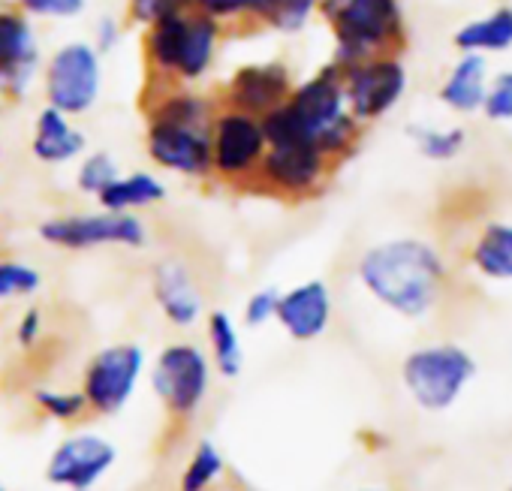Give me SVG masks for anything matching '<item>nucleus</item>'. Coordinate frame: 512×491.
<instances>
[{
	"instance_id": "9",
	"label": "nucleus",
	"mask_w": 512,
	"mask_h": 491,
	"mask_svg": "<svg viewBox=\"0 0 512 491\" xmlns=\"http://www.w3.org/2000/svg\"><path fill=\"white\" fill-rule=\"evenodd\" d=\"M151 383L166 416L187 422L208 395L211 365L196 344H169L154 362Z\"/></svg>"
},
{
	"instance_id": "14",
	"label": "nucleus",
	"mask_w": 512,
	"mask_h": 491,
	"mask_svg": "<svg viewBox=\"0 0 512 491\" xmlns=\"http://www.w3.org/2000/svg\"><path fill=\"white\" fill-rule=\"evenodd\" d=\"M145 356L136 344H115L100 350L82 377V395L91 413H115L121 410L142 374Z\"/></svg>"
},
{
	"instance_id": "24",
	"label": "nucleus",
	"mask_w": 512,
	"mask_h": 491,
	"mask_svg": "<svg viewBox=\"0 0 512 491\" xmlns=\"http://www.w3.org/2000/svg\"><path fill=\"white\" fill-rule=\"evenodd\" d=\"M407 133L419 157L431 163H452L470 145V136L461 124H416Z\"/></svg>"
},
{
	"instance_id": "7",
	"label": "nucleus",
	"mask_w": 512,
	"mask_h": 491,
	"mask_svg": "<svg viewBox=\"0 0 512 491\" xmlns=\"http://www.w3.org/2000/svg\"><path fill=\"white\" fill-rule=\"evenodd\" d=\"M335 172V163L311 142H272L266 148V157L256 172L253 187H260L269 196L287 199V202H302L329 184Z\"/></svg>"
},
{
	"instance_id": "29",
	"label": "nucleus",
	"mask_w": 512,
	"mask_h": 491,
	"mask_svg": "<svg viewBox=\"0 0 512 491\" xmlns=\"http://www.w3.org/2000/svg\"><path fill=\"white\" fill-rule=\"evenodd\" d=\"M266 0H196V10L220 22L223 28L235 25H253Z\"/></svg>"
},
{
	"instance_id": "27",
	"label": "nucleus",
	"mask_w": 512,
	"mask_h": 491,
	"mask_svg": "<svg viewBox=\"0 0 512 491\" xmlns=\"http://www.w3.org/2000/svg\"><path fill=\"white\" fill-rule=\"evenodd\" d=\"M223 467H226V461H223V455L214 449V443L202 440V443L193 449L190 461L184 464L178 488H181V491H208V488L223 476Z\"/></svg>"
},
{
	"instance_id": "19",
	"label": "nucleus",
	"mask_w": 512,
	"mask_h": 491,
	"mask_svg": "<svg viewBox=\"0 0 512 491\" xmlns=\"http://www.w3.org/2000/svg\"><path fill=\"white\" fill-rule=\"evenodd\" d=\"M88 136L82 127L64 115L55 106H43L34 118V133H31V154L46 163V166H64L73 163L85 154Z\"/></svg>"
},
{
	"instance_id": "3",
	"label": "nucleus",
	"mask_w": 512,
	"mask_h": 491,
	"mask_svg": "<svg viewBox=\"0 0 512 491\" xmlns=\"http://www.w3.org/2000/svg\"><path fill=\"white\" fill-rule=\"evenodd\" d=\"M317 16L335 37L332 64L338 67L371 55L401 52L407 43L401 0H320Z\"/></svg>"
},
{
	"instance_id": "16",
	"label": "nucleus",
	"mask_w": 512,
	"mask_h": 491,
	"mask_svg": "<svg viewBox=\"0 0 512 491\" xmlns=\"http://www.w3.org/2000/svg\"><path fill=\"white\" fill-rule=\"evenodd\" d=\"M275 320L296 341H314L332 320V296L323 281H305L290 293H281Z\"/></svg>"
},
{
	"instance_id": "25",
	"label": "nucleus",
	"mask_w": 512,
	"mask_h": 491,
	"mask_svg": "<svg viewBox=\"0 0 512 491\" xmlns=\"http://www.w3.org/2000/svg\"><path fill=\"white\" fill-rule=\"evenodd\" d=\"M208 344H211L214 368L226 380L238 377V371L244 365V353H241L238 329H235V323H232V317L226 311H211L208 314Z\"/></svg>"
},
{
	"instance_id": "36",
	"label": "nucleus",
	"mask_w": 512,
	"mask_h": 491,
	"mask_svg": "<svg viewBox=\"0 0 512 491\" xmlns=\"http://www.w3.org/2000/svg\"><path fill=\"white\" fill-rule=\"evenodd\" d=\"M121 37H124V25H121L118 19L106 16V19H100V22L94 25V40H91V46H94L100 55H106V52H112V49L121 43Z\"/></svg>"
},
{
	"instance_id": "31",
	"label": "nucleus",
	"mask_w": 512,
	"mask_h": 491,
	"mask_svg": "<svg viewBox=\"0 0 512 491\" xmlns=\"http://www.w3.org/2000/svg\"><path fill=\"white\" fill-rule=\"evenodd\" d=\"M40 284H43V278L34 266L19 263V260H0V302L34 296L40 290Z\"/></svg>"
},
{
	"instance_id": "20",
	"label": "nucleus",
	"mask_w": 512,
	"mask_h": 491,
	"mask_svg": "<svg viewBox=\"0 0 512 491\" xmlns=\"http://www.w3.org/2000/svg\"><path fill=\"white\" fill-rule=\"evenodd\" d=\"M491 85V67L482 55H458L437 88V100L452 115H476L485 106Z\"/></svg>"
},
{
	"instance_id": "37",
	"label": "nucleus",
	"mask_w": 512,
	"mask_h": 491,
	"mask_svg": "<svg viewBox=\"0 0 512 491\" xmlns=\"http://www.w3.org/2000/svg\"><path fill=\"white\" fill-rule=\"evenodd\" d=\"M40 332H43V317H40V311H37V308H31V311L19 320L16 338H19V344L28 350V347H34V344H37Z\"/></svg>"
},
{
	"instance_id": "18",
	"label": "nucleus",
	"mask_w": 512,
	"mask_h": 491,
	"mask_svg": "<svg viewBox=\"0 0 512 491\" xmlns=\"http://www.w3.org/2000/svg\"><path fill=\"white\" fill-rule=\"evenodd\" d=\"M223 34H226V28L220 22H214L211 16H205L199 10L187 13V31H184V43H181V55H178L175 85L196 88L214 70Z\"/></svg>"
},
{
	"instance_id": "32",
	"label": "nucleus",
	"mask_w": 512,
	"mask_h": 491,
	"mask_svg": "<svg viewBox=\"0 0 512 491\" xmlns=\"http://www.w3.org/2000/svg\"><path fill=\"white\" fill-rule=\"evenodd\" d=\"M196 10V0H127V22L148 28L163 16H178Z\"/></svg>"
},
{
	"instance_id": "22",
	"label": "nucleus",
	"mask_w": 512,
	"mask_h": 491,
	"mask_svg": "<svg viewBox=\"0 0 512 491\" xmlns=\"http://www.w3.org/2000/svg\"><path fill=\"white\" fill-rule=\"evenodd\" d=\"M166 184L154 175V172H130V175H118L100 196V208L106 211H142V208H154L166 199Z\"/></svg>"
},
{
	"instance_id": "1",
	"label": "nucleus",
	"mask_w": 512,
	"mask_h": 491,
	"mask_svg": "<svg viewBox=\"0 0 512 491\" xmlns=\"http://www.w3.org/2000/svg\"><path fill=\"white\" fill-rule=\"evenodd\" d=\"M272 142H311L335 166L344 163L362 142V124L350 115L338 64L320 67L314 76L296 82L290 100L263 118Z\"/></svg>"
},
{
	"instance_id": "28",
	"label": "nucleus",
	"mask_w": 512,
	"mask_h": 491,
	"mask_svg": "<svg viewBox=\"0 0 512 491\" xmlns=\"http://www.w3.org/2000/svg\"><path fill=\"white\" fill-rule=\"evenodd\" d=\"M118 175H121V166L112 154H106V151L82 154L79 169H76V187L85 196H100Z\"/></svg>"
},
{
	"instance_id": "26",
	"label": "nucleus",
	"mask_w": 512,
	"mask_h": 491,
	"mask_svg": "<svg viewBox=\"0 0 512 491\" xmlns=\"http://www.w3.org/2000/svg\"><path fill=\"white\" fill-rule=\"evenodd\" d=\"M320 10V0H266L256 16V28H269L278 34H302Z\"/></svg>"
},
{
	"instance_id": "33",
	"label": "nucleus",
	"mask_w": 512,
	"mask_h": 491,
	"mask_svg": "<svg viewBox=\"0 0 512 491\" xmlns=\"http://www.w3.org/2000/svg\"><path fill=\"white\" fill-rule=\"evenodd\" d=\"M13 4L28 19H46V22L79 19L88 10V0H13Z\"/></svg>"
},
{
	"instance_id": "13",
	"label": "nucleus",
	"mask_w": 512,
	"mask_h": 491,
	"mask_svg": "<svg viewBox=\"0 0 512 491\" xmlns=\"http://www.w3.org/2000/svg\"><path fill=\"white\" fill-rule=\"evenodd\" d=\"M296 88L293 70L287 61L269 58V61H250L232 70V76L223 85V103L229 109H241L253 118H266L278 106L290 100Z\"/></svg>"
},
{
	"instance_id": "8",
	"label": "nucleus",
	"mask_w": 512,
	"mask_h": 491,
	"mask_svg": "<svg viewBox=\"0 0 512 491\" xmlns=\"http://www.w3.org/2000/svg\"><path fill=\"white\" fill-rule=\"evenodd\" d=\"M40 238L52 248L91 251V248H142L148 229L136 214L127 211H88L61 214L40 223Z\"/></svg>"
},
{
	"instance_id": "11",
	"label": "nucleus",
	"mask_w": 512,
	"mask_h": 491,
	"mask_svg": "<svg viewBox=\"0 0 512 491\" xmlns=\"http://www.w3.org/2000/svg\"><path fill=\"white\" fill-rule=\"evenodd\" d=\"M148 160L172 175L211 178V124H175L166 118H145Z\"/></svg>"
},
{
	"instance_id": "10",
	"label": "nucleus",
	"mask_w": 512,
	"mask_h": 491,
	"mask_svg": "<svg viewBox=\"0 0 512 491\" xmlns=\"http://www.w3.org/2000/svg\"><path fill=\"white\" fill-rule=\"evenodd\" d=\"M473 371H476V365L464 350L425 347V350H416L413 356H407L404 383L422 407L443 410L461 395V389L467 386Z\"/></svg>"
},
{
	"instance_id": "35",
	"label": "nucleus",
	"mask_w": 512,
	"mask_h": 491,
	"mask_svg": "<svg viewBox=\"0 0 512 491\" xmlns=\"http://www.w3.org/2000/svg\"><path fill=\"white\" fill-rule=\"evenodd\" d=\"M278 299H281V293L272 290V287L256 290V293L244 302V323H247L250 329H260L263 323L275 320V314H278Z\"/></svg>"
},
{
	"instance_id": "4",
	"label": "nucleus",
	"mask_w": 512,
	"mask_h": 491,
	"mask_svg": "<svg viewBox=\"0 0 512 491\" xmlns=\"http://www.w3.org/2000/svg\"><path fill=\"white\" fill-rule=\"evenodd\" d=\"M40 76L46 106H55L70 118L88 115L100 103L106 85L103 55L88 40H70L58 46Z\"/></svg>"
},
{
	"instance_id": "21",
	"label": "nucleus",
	"mask_w": 512,
	"mask_h": 491,
	"mask_svg": "<svg viewBox=\"0 0 512 491\" xmlns=\"http://www.w3.org/2000/svg\"><path fill=\"white\" fill-rule=\"evenodd\" d=\"M452 46L458 55H506L512 52V7H494L476 19H467L455 34Z\"/></svg>"
},
{
	"instance_id": "34",
	"label": "nucleus",
	"mask_w": 512,
	"mask_h": 491,
	"mask_svg": "<svg viewBox=\"0 0 512 491\" xmlns=\"http://www.w3.org/2000/svg\"><path fill=\"white\" fill-rule=\"evenodd\" d=\"M482 115L491 124H512V67L497 73V76H491Z\"/></svg>"
},
{
	"instance_id": "30",
	"label": "nucleus",
	"mask_w": 512,
	"mask_h": 491,
	"mask_svg": "<svg viewBox=\"0 0 512 491\" xmlns=\"http://www.w3.org/2000/svg\"><path fill=\"white\" fill-rule=\"evenodd\" d=\"M34 404L40 407L43 416L58 419V422H79L91 416V407L82 392H58V389H40L34 395Z\"/></svg>"
},
{
	"instance_id": "5",
	"label": "nucleus",
	"mask_w": 512,
	"mask_h": 491,
	"mask_svg": "<svg viewBox=\"0 0 512 491\" xmlns=\"http://www.w3.org/2000/svg\"><path fill=\"white\" fill-rule=\"evenodd\" d=\"M266 148L269 139L263 130V118L217 106L211 118V178L229 187H253Z\"/></svg>"
},
{
	"instance_id": "15",
	"label": "nucleus",
	"mask_w": 512,
	"mask_h": 491,
	"mask_svg": "<svg viewBox=\"0 0 512 491\" xmlns=\"http://www.w3.org/2000/svg\"><path fill=\"white\" fill-rule=\"evenodd\" d=\"M112 464H115V446L109 440L97 434H79L55 449L46 476L52 485L70 491H88L109 473Z\"/></svg>"
},
{
	"instance_id": "12",
	"label": "nucleus",
	"mask_w": 512,
	"mask_h": 491,
	"mask_svg": "<svg viewBox=\"0 0 512 491\" xmlns=\"http://www.w3.org/2000/svg\"><path fill=\"white\" fill-rule=\"evenodd\" d=\"M43 70L40 34L16 4L0 7V97L22 100Z\"/></svg>"
},
{
	"instance_id": "6",
	"label": "nucleus",
	"mask_w": 512,
	"mask_h": 491,
	"mask_svg": "<svg viewBox=\"0 0 512 491\" xmlns=\"http://www.w3.org/2000/svg\"><path fill=\"white\" fill-rule=\"evenodd\" d=\"M338 70H341L347 109L362 127L395 112L410 88V73H407V64L401 61V52L371 55V58L344 64Z\"/></svg>"
},
{
	"instance_id": "39",
	"label": "nucleus",
	"mask_w": 512,
	"mask_h": 491,
	"mask_svg": "<svg viewBox=\"0 0 512 491\" xmlns=\"http://www.w3.org/2000/svg\"><path fill=\"white\" fill-rule=\"evenodd\" d=\"M0 491H7V488H4V485H0Z\"/></svg>"
},
{
	"instance_id": "17",
	"label": "nucleus",
	"mask_w": 512,
	"mask_h": 491,
	"mask_svg": "<svg viewBox=\"0 0 512 491\" xmlns=\"http://www.w3.org/2000/svg\"><path fill=\"white\" fill-rule=\"evenodd\" d=\"M151 293L163 317L178 329H187L202 317V290L181 260H163L154 269Z\"/></svg>"
},
{
	"instance_id": "23",
	"label": "nucleus",
	"mask_w": 512,
	"mask_h": 491,
	"mask_svg": "<svg viewBox=\"0 0 512 491\" xmlns=\"http://www.w3.org/2000/svg\"><path fill=\"white\" fill-rule=\"evenodd\" d=\"M470 263L479 275L491 281H512V223H488L470 248Z\"/></svg>"
},
{
	"instance_id": "38",
	"label": "nucleus",
	"mask_w": 512,
	"mask_h": 491,
	"mask_svg": "<svg viewBox=\"0 0 512 491\" xmlns=\"http://www.w3.org/2000/svg\"><path fill=\"white\" fill-rule=\"evenodd\" d=\"M7 4H13V0H0V7H7Z\"/></svg>"
},
{
	"instance_id": "2",
	"label": "nucleus",
	"mask_w": 512,
	"mask_h": 491,
	"mask_svg": "<svg viewBox=\"0 0 512 491\" xmlns=\"http://www.w3.org/2000/svg\"><path fill=\"white\" fill-rule=\"evenodd\" d=\"M359 281L386 308L401 317H422L440 299L446 266L431 241L389 238L368 248L359 260Z\"/></svg>"
}]
</instances>
